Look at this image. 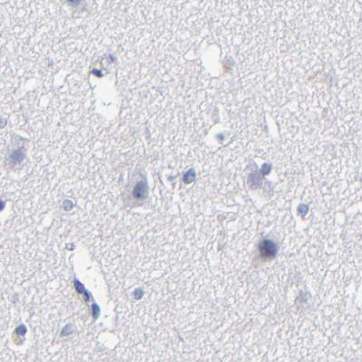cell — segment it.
Returning <instances> with one entry per match:
<instances>
[{"mask_svg": "<svg viewBox=\"0 0 362 362\" xmlns=\"http://www.w3.org/2000/svg\"><path fill=\"white\" fill-rule=\"evenodd\" d=\"M146 192H147V188L145 181H139L133 189V196L135 198L142 199L146 195Z\"/></svg>", "mask_w": 362, "mask_h": 362, "instance_id": "6da1fadb", "label": "cell"}, {"mask_svg": "<svg viewBox=\"0 0 362 362\" xmlns=\"http://www.w3.org/2000/svg\"><path fill=\"white\" fill-rule=\"evenodd\" d=\"M143 295H144V293H143V291H142L141 290H136V291L134 292V297H135V298H137V299H140V298H142V297H143Z\"/></svg>", "mask_w": 362, "mask_h": 362, "instance_id": "7a4b0ae2", "label": "cell"}, {"mask_svg": "<svg viewBox=\"0 0 362 362\" xmlns=\"http://www.w3.org/2000/svg\"><path fill=\"white\" fill-rule=\"evenodd\" d=\"M93 311H94V313H95V317L97 318L98 313H99V308L97 307L96 305H94V306H93Z\"/></svg>", "mask_w": 362, "mask_h": 362, "instance_id": "3957f363", "label": "cell"}, {"mask_svg": "<svg viewBox=\"0 0 362 362\" xmlns=\"http://www.w3.org/2000/svg\"><path fill=\"white\" fill-rule=\"evenodd\" d=\"M68 1H69V3H71L73 5H77L78 3H80L81 0H68Z\"/></svg>", "mask_w": 362, "mask_h": 362, "instance_id": "277c9868", "label": "cell"}]
</instances>
